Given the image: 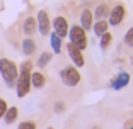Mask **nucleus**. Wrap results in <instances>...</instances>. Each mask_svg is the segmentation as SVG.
<instances>
[{
    "mask_svg": "<svg viewBox=\"0 0 133 129\" xmlns=\"http://www.w3.org/2000/svg\"><path fill=\"white\" fill-rule=\"evenodd\" d=\"M17 117H19V109H17L16 105H12V107L7 109V112H5V116H4V121H5L7 126H10L17 121Z\"/></svg>",
    "mask_w": 133,
    "mask_h": 129,
    "instance_id": "18",
    "label": "nucleus"
},
{
    "mask_svg": "<svg viewBox=\"0 0 133 129\" xmlns=\"http://www.w3.org/2000/svg\"><path fill=\"white\" fill-rule=\"evenodd\" d=\"M34 68V63L31 59H26L19 65V77H17V82H16V94L19 98H24L26 95H29L31 92V71Z\"/></svg>",
    "mask_w": 133,
    "mask_h": 129,
    "instance_id": "1",
    "label": "nucleus"
},
{
    "mask_svg": "<svg viewBox=\"0 0 133 129\" xmlns=\"http://www.w3.org/2000/svg\"><path fill=\"white\" fill-rule=\"evenodd\" d=\"M109 31V24H108V20L106 19H101V20H94V24H92V32H94L97 37H101L104 32Z\"/></svg>",
    "mask_w": 133,
    "mask_h": 129,
    "instance_id": "15",
    "label": "nucleus"
},
{
    "mask_svg": "<svg viewBox=\"0 0 133 129\" xmlns=\"http://www.w3.org/2000/svg\"><path fill=\"white\" fill-rule=\"evenodd\" d=\"M51 59H53V53H51V51H43V53L39 55V58L36 59V66L43 70V68H46L51 63Z\"/></svg>",
    "mask_w": 133,
    "mask_h": 129,
    "instance_id": "17",
    "label": "nucleus"
},
{
    "mask_svg": "<svg viewBox=\"0 0 133 129\" xmlns=\"http://www.w3.org/2000/svg\"><path fill=\"white\" fill-rule=\"evenodd\" d=\"M50 46H51L53 55H62V51H63V39L60 37V36H56L53 31L50 32Z\"/></svg>",
    "mask_w": 133,
    "mask_h": 129,
    "instance_id": "14",
    "label": "nucleus"
},
{
    "mask_svg": "<svg viewBox=\"0 0 133 129\" xmlns=\"http://www.w3.org/2000/svg\"><path fill=\"white\" fill-rule=\"evenodd\" d=\"M46 85V77H44V73L41 70H32L31 71V87L32 88H43V87Z\"/></svg>",
    "mask_w": 133,
    "mask_h": 129,
    "instance_id": "13",
    "label": "nucleus"
},
{
    "mask_svg": "<svg viewBox=\"0 0 133 129\" xmlns=\"http://www.w3.org/2000/svg\"><path fill=\"white\" fill-rule=\"evenodd\" d=\"M126 17V9L123 4H116L109 9V16H108V24H109V27H118V26H121L123 20Z\"/></svg>",
    "mask_w": 133,
    "mask_h": 129,
    "instance_id": "5",
    "label": "nucleus"
},
{
    "mask_svg": "<svg viewBox=\"0 0 133 129\" xmlns=\"http://www.w3.org/2000/svg\"><path fill=\"white\" fill-rule=\"evenodd\" d=\"M92 24H94V14H92V10L90 9H84L82 12H80V27L84 29V31H92Z\"/></svg>",
    "mask_w": 133,
    "mask_h": 129,
    "instance_id": "10",
    "label": "nucleus"
},
{
    "mask_svg": "<svg viewBox=\"0 0 133 129\" xmlns=\"http://www.w3.org/2000/svg\"><path fill=\"white\" fill-rule=\"evenodd\" d=\"M46 129H55V127H53V126H50V127H46Z\"/></svg>",
    "mask_w": 133,
    "mask_h": 129,
    "instance_id": "26",
    "label": "nucleus"
},
{
    "mask_svg": "<svg viewBox=\"0 0 133 129\" xmlns=\"http://www.w3.org/2000/svg\"><path fill=\"white\" fill-rule=\"evenodd\" d=\"M36 49H38V44H36V41L32 39V37H24L22 43H21V51H22L24 56H32L36 53Z\"/></svg>",
    "mask_w": 133,
    "mask_h": 129,
    "instance_id": "12",
    "label": "nucleus"
},
{
    "mask_svg": "<svg viewBox=\"0 0 133 129\" xmlns=\"http://www.w3.org/2000/svg\"><path fill=\"white\" fill-rule=\"evenodd\" d=\"M60 78H62L63 85L66 87H77L82 82V75L78 71V68H75L74 65H66L60 70Z\"/></svg>",
    "mask_w": 133,
    "mask_h": 129,
    "instance_id": "4",
    "label": "nucleus"
},
{
    "mask_svg": "<svg viewBox=\"0 0 133 129\" xmlns=\"http://www.w3.org/2000/svg\"><path fill=\"white\" fill-rule=\"evenodd\" d=\"M68 29H70V24H68L66 17L56 16L55 19H51V31L55 32L56 36H60L62 39H65L68 36Z\"/></svg>",
    "mask_w": 133,
    "mask_h": 129,
    "instance_id": "8",
    "label": "nucleus"
},
{
    "mask_svg": "<svg viewBox=\"0 0 133 129\" xmlns=\"http://www.w3.org/2000/svg\"><path fill=\"white\" fill-rule=\"evenodd\" d=\"M90 129H101V127H99V126H94V127H90Z\"/></svg>",
    "mask_w": 133,
    "mask_h": 129,
    "instance_id": "24",
    "label": "nucleus"
},
{
    "mask_svg": "<svg viewBox=\"0 0 133 129\" xmlns=\"http://www.w3.org/2000/svg\"><path fill=\"white\" fill-rule=\"evenodd\" d=\"M22 32L26 34V37H32L38 32V24H36V17L29 16L24 19L22 22Z\"/></svg>",
    "mask_w": 133,
    "mask_h": 129,
    "instance_id": "11",
    "label": "nucleus"
},
{
    "mask_svg": "<svg viewBox=\"0 0 133 129\" xmlns=\"http://www.w3.org/2000/svg\"><path fill=\"white\" fill-rule=\"evenodd\" d=\"M66 49V55H68V58H70L72 65H74L75 68H82L84 65H85V58H84V51L78 49L77 46H74L72 43H66L63 44Z\"/></svg>",
    "mask_w": 133,
    "mask_h": 129,
    "instance_id": "7",
    "label": "nucleus"
},
{
    "mask_svg": "<svg viewBox=\"0 0 133 129\" xmlns=\"http://www.w3.org/2000/svg\"><path fill=\"white\" fill-rule=\"evenodd\" d=\"M126 129H133V124H130V126H128V127H126Z\"/></svg>",
    "mask_w": 133,
    "mask_h": 129,
    "instance_id": "25",
    "label": "nucleus"
},
{
    "mask_svg": "<svg viewBox=\"0 0 133 129\" xmlns=\"http://www.w3.org/2000/svg\"><path fill=\"white\" fill-rule=\"evenodd\" d=\"M0 77L7 88H14L19 77V66L9 58H0Z\"/></svg>",
    "mask_w": 133,
    "mask_h": 129,
    "instance_id": "2",
    "label": "nucleus"
},
{
    "mask_svg": "<svg viewBox=\"0 0 133 129\" xmlns=\"http://www.w3.org/2000/svg\"><path fill=\"white\" fill-rule=\"evenodd\" d=\"M109 5L108 4H99L97 7H96V10H92V14H94V20H101V19H108V16H109Z\"/></svg>",
    "mask_w": 133,
    "mask_h": 129,
    "instance_id": "16",
    "label": "nucleus"
},
{
    "mask_svg": "<svg viewBox=\"0 0 133 129\" xmlns=\"http://www.w3.org/2000/svg\"><path fill=\"white\" fill-rule=\"evenodd\" d=\"M68 43H72L74 46H77L78 49H87L89 48V37H87V32L84 31L78 24H74L68 29Z\"/></svg>",
    "mask_w": 133,
    "mask_h": 129,
    "instance_id": "3",
    "label": "nucleus"
},
{
    "mask_svg": "<svg viewBox=\"0 0 133 129\" xmlns=\"http://www.w3.org/2000/svg\"><path fill=\"white\" fill-rule=\"evenodd\" d=\"M53 109H55V112H56V114L63 112V110H65V102H62V100L55 102V107H53Z\"/></svg>",
    "mask_w": 133,
    "mask_h": 129,
    "instance_id": "23",
    "label": "nucleus"
},
{
    "mask_svg": "<svg viewBox=\"0 0 133 129\" xmlns=\"http://www.w3.org/2000/svg\"><path fill=\"white\" fill-rule=\"evenodd\" d=\"M7 109H9L7 100L0 97V119H4V116H5V112H7Z\"/></svg>",
    "mask_w": 133,
    "mask_h": 129,
    "instance_id": "22",
    "label": "nucleus"
},
{
    "mask_svg": "<svg viewBox=\"0 0 133 129\" xmlns=\"http://www.w3.org/2000/svg\"><path fill=\"white\" fill-rule=\"evenodd\" d=\"M130 82H131V75L128 71H119V73H116V77H113L109 87L113 90H123L125 87H128Z\"/></svg>",
    "mask_w": 133,
    "mask_h": 129,
    "instance_id": "9",
    "label": "nucleus"
},
{
    "mask_svg": "<svg viewBox=\"0 0 133 129\" xmlns=\"http://www.w3.org/2000/svg\"><path fill=\"white\" fill-rule=\"evenodd\" d=\"M36 24H38V32L41 36H50L51 32V17L48 14V10L41 9L36 14Z\"/></svg>",
    "mask_w": 133,
    "mask_h": 129,
    "instance_id": "6",
    "label": "nucleus"
},
{
    "mask_svg": "<svg viewBox=\"0 0 133 129\" xmlns=\"http://www.w3.org/2000/svg\"><path fill=\"white\" fill-rule=\"evenodd\" d=\"M123 43H125V46L133 48V26L125 32V36H123Z\"/></svg>",
    "mask_w": 133,
    "mask_h": 129,
    "instance_id": "20",
    "label": "nucleus"
},
{
    "mask_svg": "<svg viewBox=\"0 0 133 129\" xmlns=\"http://www.w3.org/2000/svg\"><path fill=\"white\" fill-rule=\"evenodd\" d=\"M111 43H113V34H111L109 31L108 32H104V34L99 37V48H101L102 51H106L108 48L111 46Z\"/></svg>",
    "mask_w": 133,
    "mask_h": 129,
    "instance_id": "19",
    "label": "nucleus"
},
{
    "mask_svg": "<svg viewBox=\"0 0 133 129\" xmlns=\"http://www.w3.org/2000/svg\"><path fill=\"white\" fill-rule=\"evenodd\" d=\"M17 129H38V124L34 121H22V122H19Z\"/></svg>",
    "mask_w": 133,
    "mask_h": 129,
    "instance_id": "21",
    "label": "nucleus"
}]
</instances>
